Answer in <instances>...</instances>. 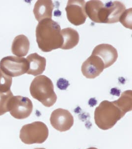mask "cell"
Returning <instances> with one entry per match:
<instances>
[{
  "instance_id": "6da1fadb",
  "label": "cell",
  "mask_w": 132,
  "mask_h": 149,
  "mask_svg": "<svg viewBox=\"0 0 132 149\" xmlns=\"http://www.w3.org/2000/svg\"><path fill=\"white\" fill-rule=\"evenodd\" d=\"M36 36L38 47L44 52L61 48L63 45L60 26L52 19H45L39 22L36 29Z\"/></svg>"
},
{
  "instance_id": "7a4b0ae2",
  "label": "cell",
  "mask_w": 132,
  "mask_h": 149,
  "mask_svg": "<svg viewBox=\"0 0 132 149\" xmlns=\"http://www.w3.org/2000/svg\"><path fill=\"white\" fill-rule=\"evenodd\" d=\"M125 114L113 102L103 100L95 109V123L100 129L109 130L113 127Z\"/></svg>"
},
{
  "instance_id": "3957f363",
  "label": "cell",
  "mask_w": 132,
  "mask_h": 149,
  "mask_svg": "<svg viewBox=\"0 0 132 149\" xmlns=\"http://www.w3.org/2000/svg\"><path fill=\"white\" fill-rule=\"evenodd\" d=\"M31 96L45 107H52L57 100L52 80L45 75H40L33 80L30 86Z\"/></svg>"
},
{
  "instance_id": "277c9868",
  "label": "cell",
  "mask_w": 132,
  "mask_h": 149,
  "mask_svg": "<svg viewBox=\"0 0 132 149\" xmlns=\"http://www.w3.org/2000/svg\"><path fill=\"white\" fill-rule=\"evenodd\" d=\"M48 136L49 130L46 124L35 121L24 125L20 131L19 137L24 144L31 145L43 143Z\"/></svg>"
},
{
  "instance_id": "5b68a950",
  "label": "cell",
  "mask_w": 132,
  "mask_h": 149,
  "mask_svg": "<svg viewBox=\"0 0 132 149\" xmlns=\"http://www.w3.org/2000/svg\"><path fill=\"white\" fill-rule=\"evenodd\" d=\"M0 69L10 77H19L27 73L28 63L24 58L7 56L0 61Z\"/></svg>"
},
{
  "instance_id": "8992f818",
  "label": "cell",
  "mask_w": 132,
  "mask_h": 149,
  "mask_svg": "<svg viewBox=\"0 0 132 149\" xmlns=\"http://www.w3.org/2000/svg\"><path fill=\"white\" fill-rule=\"evenodd\" d=\"M8 110L12 117L23 119L29 117L33 111V103L27 97L13 96L8 103Z\"/></svg>"
},
{
  "instance_id": "52a82bcc",
  "label": "cell",
  "mask_w": 132,
  "mask_h": 149,
  "mask_svg": "<svg viewBox=\"0 0 132 149\" xmlns=\"http://www.w3.org/2000/svg\"><path fill=\"white\" fill-rule=\"evenodd\" d=\"M86 2L84 0H69L65 8L68 20L76 26L85 23L87 15L85 12Z\"/></svg>"
},
{
  "instance_id": "ba28073f",
  "label": "cell",
  "mask_w": 132,
  "mask_h": 149,
  "mask_svg": "<svg viewBox=\"0 0 132 149\" xmlns=\"http://www.w3.org/2000/svg\"><path fill=\"white\" fill-rule=\"evenodd\" d=\"M51 125L60 132L69 130L74 124V118L67 110L58 109L52 112L50 117Z\"/></svg>"
},
{
  "instance_id": "9c48e42d",
  "label": "cell",
  "mask_w": 132,
  "mask_h": 149,
  "mask_svg": "<svg viewBox=\"0 0 132 149\" xmlns=\"http://www.w3.org/2000/svg\"><path fill=\"white\" fill-rule=\"evenodd\" d=\"M104 65L98 56L91 55L84 61L81 67L82 73L87 79H95L103 72Z\"/></svg>"
},
{
  "instance_id": "30bf717a",
  "label": "cell",
  "mask_w": 132,
  "mask_h": 149,
  "mask_svg": "<svg viewBox=\"0 0 132 149\" xmlns=\"http://www.w3.org/2000/svg\"><path fill=\"white\" fill-rule=\"evenodd\" d=\"M91 55L98 56L102 60L104 69L113 64L118 56L117 49L109 44H100L96 46Z\"/></svg>"
},
{
  "instance_id": "8fae6325",
  "label": "cell",
  "mask_w": 132,
  "mask_h": 149,
  "mask_svg": "<svg viewBox=\"0 0 132 149\" xmlns=\"http://www.w3.org/2000/svg\"><path fill=\"white\" fill-rule=\"evenodd\" d=\"M85 12L87 17L94 22H105V7L102 1L91 0L87 2L85 4Z\"/></svg>"
},
{
  "instance_id": "7c38bea8",
  "label": "cell",
  "mask_w": 132,
  "mask_h": 149,
  "mask_svg": "<svg viewBox=\"0 0 132 149\" xmlns=\"http://www.w3.org/2000/svg\"><path fill=\"white\" fill-rule=\"evenodd\" d=\"M54 5L51 0H38L34 6L33 9L35 17L40 22L45 19H52Z\"/></svg>"
},
{
  "instance_id": "4fadbf2b",
  "label": "cell",
  "mask_w": 132,
  "mask_h": 149,
  "mask_svg": "<svg viewBox=\"0 0 132 149\" xmlns=\"http://www.w3.org/2000/svg\"><path fill=\"white\" fill-rule=\"evenodd\" d=\"M28 63V69L27 74L37 76L42 74L45 70L46 66V59L40 56L37 53L31 54L26 58Z\"/></svg>"
},
{
  "instance_id": "5bb4252c",
  "label": "cell",
  "mask_w": 132,
  "mask_h": 149,
  "mask_svg": "<svg viewBox=\"0 0 132 149\" xmlns=\"http://www.w3.org/2000/svg\"><path fill=\"white\" fill-rule=\"evenodd\" d=\"M104 6L107 10L105 24H114L119 22L121 15L126 10L125 5L122 2L117 1L107 2Z\"/></svg>"
},
{
  "instance_id": "9a60e30c",
  "label": "cell",
  "mask_w": 132,
  "mask_h": 149,
  "mask_svg": "<svg viewBox=\"0 0 132 149\" xmlns=\"http://www.w3.org/2000/svg\"><path fill=\"white\" fill-rule=\"evenodd\" d=\"M30 48L29 39L24 35H19L14 38L12 44V53L17 57H24L28 54Z\"/></svg>"
},
{
  "instance_id": "2e32d148",
  "label": "cell",
  "mask_w": 132,
  "mask_h": 149,
  "mask_svg": "<svg viewBox=\"0 0 132 149\" xmlns=\"http://www.w3.org/2000/svg\"><path fill=\"white\" fill-rule=\"evenodd\" d=\"M61 34L63 37V44L61 49L69 50L75 47L79 41V35L74 29L67 27L61 30Z\"/></svg>"
},
{
  "instance_id": "e0dca14e",
  "label": "cell",
  "mask_w": 132,
  "mask_h": 149,
  "mask_svg": "<svg viewBox=\"0 0 132 149\" xmlns=\"http://www.w3.org/2000/svg\"><path fill=\"white\" fill-rule=\"evenodd\" d=\"M116 105L124 113L132 110V91L128 90L123 92L117 100L113 101Z\"/></svg>"
},
{
  "instance_id": "ac0fdd59",
  "label": "cell",
  "mask_w": 132,
  "mask_h": 149,
  "mask_svg": "<svg viewBox=\"0 0 132 149\" xmlns=\"http://www.w3.org/2000/svg\"><path fill=\"white\" fill-rule=\"evenodd\" d=\"M12 81V77L5 74L0 69V92L6 93L10 91Z\"/></svg>"
},
{
  "instance_id": "d6986e66",
  "label": "cell",
  "mask_w": 132,
  "mask_h": 149,
  "mask_svg": "<svg viewBox=\"0 0 132 149\" xmlns=\"http://www.w3.org/2000/svg\"><path fill=\"white\" fill-rule=\"evenodd\" d=\"M14 95L11 91L6 93L0 92V116L8 112V103L10 99Z\"/></svg>"
},
{
  "instance_id": "ffe728a7",
  "label": "cell",
  "mask_w": 132,
  "mask_h": 149,
  "mask_svg": "<svg viewBox=\"0 0 132 149\" xmlns=\"http://www.w3.org/2000/svg\"><path fill=\"white\" fill-rule=\"evenodd\" d=\"M132 9H126L119 18V22L127 29H132Z\"/></svg>"
},
{
  "instance_id": "44dd1931",
  "label": "cell",
  "mask_w": 132,
  "mask_h": 149,
  "mask_svg": "<svg viewBox=\"0 0 132 149\" xmlns=\"http://www.w3.org/2000/svg\"><path fill=\"white\" fill-rule=\"evenodd\" d=\"M98 149L97 148H96L95 147H91L89 148H88V149Z\"/></svg>"
},
{
  "instance_id": "7402d4cb",
  "label": "cell",
  "mask_w": 132,
  "mask_h": 149,
  "mask_svg": "<svg viewBox=\"0 0 132 149\" xmlns=\"http://www.w3.org/2000/svg\"><path fill=\"white\" fill-rule=\"evenodd\" d=\"M35 149H45V148H36Z\"/></svg>"
}]
</instances>
